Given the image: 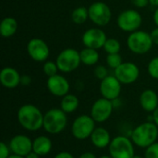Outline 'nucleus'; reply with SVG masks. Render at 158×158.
Here are the masks:
<instances>
[{
    "label": "nucleus",
    "instance_id": "37",
    "mask_svg": "<svg viewBox=\"0 0 158 158\" xmlns=\"http://www.w3.org/2000/svg\"><path fill=\"white\" fill-rule=\"evenodd\" d=\"M79 158H96V156H95L93 153L86 152V153H83Z\"/></svg>",
    "mask_w": 158,
    "mask_h": 158
},
{
    "label": "nucleus",
    "instance_id": "9",
    "mask_svg": "<svg viewBox=\"0 0 158 158\" xmlns=\"http://www.w3.org/2000/svg\"><path fill=\"white\" fill-rule=\"evenodd\" d=\"M89 19L91 21L99 26L103 27L107 25L112 18V12L110 7L104 2H94L93 3L89 8Z\"/></svg>",
    "mask_w": 158,
    "mask_h": 158
},
{
    "label": "nucleus",
    "instance_id": "41",
    "mask_svg": "<svg viewBox=\"0 0 158 158\" xmlns=\"http://www.w3.org/2000/svg\"><path fill=\"white\" fill-rule=\"evenodd\" d=\"M7 158H25V157H24V156H18V155H12V156H9Z\"/></svg>",
    "mask_w": 158,
    "mask_h": 158
},
{
    "label": "nucleus",
    "instance_id": "4",
    "mask_svg": "<svg viewBox=\"0 0 158 158\" xmlns=\"http://www.w3.org/2000/svg\"><path fill=\"white\" fill-rule=\"evenodd\" d=\"M153 44L150 33L143 31H135L131 32L127 39L128 48L137 55H144L148 53Z\"/></svg>",
    "mask_w": 158,
    "mask_h": 158
},
{
    "label": "nucleus",
    "instance_id": "10",
    "mask_svg": "<svg viewBox=\"0 0 158 158\" xmlns=\"http://www.w3.org/2000/svg\"><path fill=\"white\" fill-rule=\"evenodd\" d=\"M27 52L30 57L36 62H45L50 55L48 44L40 38H32L29 41Z\"/></svg>",
    "mask_w": 158,
    "mask_h": 158
},
{
    "label": "nucleus",
    "instance_id": "27",
    "mask_svg": "<svg viewBox=\"0 0 158 158\" xmlns=\"http://www.w3.org/2000/svg\"><path fill=\"white\" fill-rule=\"evenodd\" d=\"M58 70L59 69H58L56 63L53 61H45L43 66V71L48 78L56 75Z\"/></svg>",
    "mask_w": 158,
    "mask_h": 158
},
{
    "label": "nucleus",
    "instance_id": "1",
    "mask_svg": "<svg viewBox=\"0 0 158 158\" xmlns=\"http://www.w3.org/2000/svg\"><path fill=\"white\" fill-rule=\"evenodd\" d=\"M18 120L22 128L30 131H36L43 128L44 116L41 110L31 104L23 105L18 110Z\"/></svg>",
    "mask_w": 158,
    "mask_h": 158
},
{
    "label": "nucleus",
    "instance_id": "25",
    "mask_svg": "<svg viewBox=\"0 0 158 158\" xmlns=\"http://www.w3.org/2000/svg\"><path fill=\"white\" fill-rule=\"evenodd\" d=\"M103 48L107 53V55L108 54H117V53H119L121 44H120L119 41L115 38H107Z\"/></svg>",
    "mask_w": 158,
    "mask_h": 158
},
{
    "label": "nucleus",
    "instance_id": "14",
    "mask_svg": "<svg viewBox=\"0 0 158 158\" xmlns=\"http://www.w3.org/2000/svg\"><path fill=\"white\" fill-rule=\"evenodd\" d=\"M106 39V32L99 28H91L85 31L81 37L82 44L85 47L96 50L104 47Z\"/></svg>",
    "mask_w": 158,
    "mask_h": 158
},
{
    "label": "nucleus",
    "instance_id": "43",
    "mask_svg": "<svg viewBox=\"0 0 158 158\" xmlns=\"http://www.w3.org/2000/svg\"><path fill=\"white\" fill-rule=\"evenodd\" d=\"M132 158H143L142 156H134Z\"/></svg>",
    "mask_w": 158,
    "mask_h": 158
},
{
    "label": "nucleus",
    "instance_id": "2",
    "mask_svg": "<svg viewBox=\"0 0 158 158\" xmlns=\"http://www.w3.org/2000/svg\"><path fill=\"white\" fill-rule=\"evenodd\" d=\"M157 137L158 127L153 122H145L137 126L131 133L132 143L142 148H147L155 143Z\"/></svg>",
    "mask_w": 158,
    "mask_h": 158
},
{
    "label": "nucleus",
    "instance_id": "3",
    "mask_svg": "<svg viewBox=\"0 0 158 158\" xmlns=\"http://www.w3.org/2000/svg\"><path fill=\"white\" fill-rule=\"evenodd\" d=\"M67 122V114L61 108H52L44 116L43 128L50 134H58L65 130Z\"/></svg>",
    "mask_w": 158,
    "mask_h": 158
},
{
    "label": "nucleus",
    "instance_id": "22",
    "mask_svg": "<svg viewBox=\"0 0 158 158\" xmlns=\"http://www.w3.org/2000/svg\"><path fill=\"white\" fill-rule=\"evenodd\" d=\"M80 102L79 99L76 95L71 94H68L65 96H63L62 100H61V104H60V108L66 113H72L74 111L77 110V108L79 107Z\"/></svg>",
    "mask_w": 158,
    "mask_h": 158
},
{
    "label": "nucleus",
    "instance_id": "11",
    "mask_svg": "<svg viewBox=\"0 0 158 158\" xmlns=\"http://www.w3.org/2000/svg\"><path fill=\"white\" fill-rule=\"evenodd\" d=\"M114 75L121 84H131L138 80L140 69L138 66L132 62H123L119 67L114 69Z\"/></svg>",
    "mask_w": 158,
    "mask_h": 158
},
{
    "label": "nucleus",
    "instance_id": "23",
    "mask_svg": "<svg viewBox=\"0 0 158 158\" xmlns=\"http://www.w3.org/2000/svg\"><path fill=\"white\" fill-rule=\"evenodd\" d=\"M80 56H81V61L82 64L86 66H94L95 65L98 60H99V53L97 52L96 49L93 48H88L85 47L81 51H80Z\"/></svg>",
    "mask_w": 158,
    "mask_h": 158
},
{
    "label": "nucleus",
    "instance_id": "5",
    "mask_svg": "<svg viewBox=\"0 0 158 158\" xmlns=\"http://www.w3.org/2000/svg\"><path fill=\"white\" fill-rule=\"evenodd\" d=\"M56 63L59 71L65 73L72 72L77 69L81 63L80 52L74 48H66L58 54Z\"/></svg>",
    "mask_w": 158,
    "mask_h": 158
},
{
    "label": "nucleus",
    "instance_id": "19",
    "mask_svg": "<svg viewBox=\"0 0 158 158\" xmlns=\"http://www.w3.org/2000/svg\"><path fill=\"white\" fill-rule=\"evenodd\" d=\"M90 138H91L92 143L95 147L100 148V149L109 146L112 141L107 130H106L105 128H101V127L95 128Z\"/></svg>",
    "mask_w": 158,
    "mask_h": 158
},
{
    "label": "nucleus",
    "instance_id": "32",
    "mask_svg": "<svg viewBox=\"0 0 158 158\" xmlns=\"http://www.w3.org/2000/svg\"><path fill=\"white\" fill-rule=\"evenodd\" d=\"M131 4L138 8H144L150 3L149 0H131Z\"/></svg>",
    "mask_w": 158,
    "mask_h": 158
},
{
    "label": "nucleus",
    "instance_id": "33",
    "mask_svg": "<svg viewBox=\"0 0 158 158\" xmlns=\"http://www.w3.org/2000/svg\"><path fill=\"white\" fill-rule=\"evenodd\" d=\"M150 35H151L153 44L158 45V27H156V29H154V30L150 32Z\"/></svg>",
    "mask_w": 158,
    "mask_h": 158
},
{
    "label": "nucleus",
    "instance_id": "8",
    "mask_svg": "<svg viewBox=\"0 0 158 158\" xmlns=\"http://www.w3.org/2000/svg\"><path fill=\"white\" fill-rule=\"evenodd\" d=\"M95 129V121L88 115L78 117L71 126V133L78 140H86L91 137Z\"/></svg>",
    "mask_w": 158,
    "mask_h": 158
},
{
    "label": "nucleus",
    "instance_id": "28",
    "mask_svg": "<svg viewBox=\"0 0 158 158\" xmlns=\"http://www.w3.org/2000/svg\"><path fill=\"white\" fill-rule=\"evenodd\" d=\"M147 70L149 75L153 79L158 80V56H156L150 60L147 67Z\"/></svg>",
    "mask_w": 158,
    "mask_h": 158
},
{
    "label": "nucleus",
    "instance_id": "26",
    "mask_svg": "<svg viewBox=\"0 0 158 158\" xmlns=\"http://www.w3.org/2000/svg\"><path fill=\"white\" fill-rule=\"evenodd\" d=\"M122 57L119 55V53L117 54H108L106 56V64L109 68L116 69L118 67H119L122 64Z\"/></svg>",
    "mask_w": 158,
    "mask_h": 158
},
{
    "label": "nucleus",
    "instance_id": "35",
    "mask_svg": "<svg viewBox=\"0 0 158 158\" xmlns=\"http://www.w3.org/2000/svg\"><path fill=\"white\" fill-rule=\"evenodd\" d=\"M54 158H74V156L69 152H60Z\"/></svg>",
    "mask_w": 158,
    "mask_h": 158
},
{
    "label": "nucleus",
    "instance_id": "6",
    "mask_svg": "<svg viewBox=\"0 0 158 158\" xmlns=\"http://www.w3.org/2000/svg\"><path fill=\"white\" fill-rule=\"evenodd\" d=\"M108 147L112 158H132L134 156L133 143L125 136H118L112 139Z\"/></svg>",
    "mask_w": 158,
    "mask_h": 158
},
{
    "label": "nucleus",
    "instance_id": "40",
    "mask_svg": "<svg viewBox=\"0 0 158 158\" xmlns=\"http://www.w3.org/2000/svg\"><path fill=\"white\" fill-rule=\"evenodd\" d=\"M150 4L155 6H157L158 7V0H149Z\"/></svg>",
    "mask_w": 158,
    "mask_h": 158
},
{
    "label": "nucleus",
    "instance_id": "7",
    "mask_svg": "<svg viewBox=\"0 0 158 158\" xmlns=\"http://www.w3.org/2000/svg\"><path fill=\"white\" fill-rule=\"evenodd\" d=\"M143 23V18L141 14L135 9H127L122 11L118 19L117 24L118 28L126 32H133L138 31Z\"/></svg>",
    "mask_w": 158,
    "mask_h": 158
},
{
    "label": "nucleus",
    "instance_id": "31",
    "mask_svg": "<svg viewBox=\"0 0 158 158\" xmlns=\"http://www.w3.org/2000/svg\"><path fill=\"white\" fill-rule=\"evenodd\" d=\"M10 148L5 143H0V158H7L9 156V152Z\"/></svg>",
    "mask_w": 158,
    "mask_h": 158
},
{
    "label": "nucleus",
    "instance_id": "30",
    "mask_svg": "<svg viewBox=\"0 0 158 158\" xmlns=\"http://www.w3.org/2000/svg\"><path fill=\"white\" fill-rule=\"evenodd\" d=\"M94 76L99 79V80H104L105 78H106L108 76V70L106 67L102 66V65H99L97 66L94 70Z\"/></svg>",
    "mask_w": 158,
    "mask_h": 158
},
{
    "label": "nucleus",
    "instance_id": "38",
    "mask_svg": "<svg viewBox=\"0 0 158 158\" xmlns=\"http://www.w3.org/2000/svg\"><path fill=\"white\" fill-rule=\"evenodd\" d=\"M25 158H40V156L39 155H37L35 152H33V151H31L29 155H27Z\"/></svg>",
    "mask_w": 158,
    "mask_h": 158
},
{
    "label": "nucleus",
    "instance_id": "17",
    "mask_svg": "<svg viewBox=\"0 0 158 158\" xmlns=\"http://www.w3.org/2000/svg\"><path fill=\"white\" fill-rule=\"evenodd\" d=\"M20 78L18 70L12 67H5L0 72V82L7 89H14L20 84Z\"/></svg>",
    "mask_w": 158,
    "mask_h": 158
},
{
    "label": "nucleus",
    "instance_id": "20",
    "mask_svg": "<svg viewBox=\"0 0 158 158\" xmlns=\"http://www.w3.org/2000/svg\"><path fill=\"white\" fill-rule=\"evenodd\" d=\"M52 150V141L45 136L37 137L32 143V151L40 156L48 155Z\"/></svg>",
    "mask_w": 158,
    "mask_h": 158
},
{
    "label": "nucleus",
    "instance_id": "29",
    "mask_svg": "<svg viewBox=\"0 0 158 158\" xmlns=\"http://www.w3.org/2000/svg\"><path fill=\"white\" fill-rule=\"evenodd\" d=\"M144 158H158V143L156 142L146 148Z\"/></svg>",
    "mask_w": 158,
    "mask_h": 158
},
{
    "label": "nucleus",
    "instance_id": "18",
    "mask_svg": "<svg viewBox=\"0 0 158 158\" xmlns=\"http://www.w3.org/2000/svg\"><path fill=\"white\" fill-rule=\"evenodd\" d=\"M140 104L146 112H154L158 107L157 94L151 89H147L141 94Z\"/></svg>",
    "mask_w": 158,
    "mask_h": 158
},
{
    "label": "nucleus",
    "instance_id": "15",
    "mask_svg": "<svg viewBox=\"0 0 158 158\" xmlns=\"http://www.w3.org/2000/svg\"><path fill=\"white\" fill-rule=\"evenodd\" d=\"M46 86L48 91L55 96L63 97L69 94V81L62 75L56 74L55 76L49 77L46 81Z\"/></svg>",
    "mask_w": 158,
    "mask_h": 158
},
{
    "label": "nucleus",
    "instance_id": "12",
    "mask_svg": "<svg viewBox=\"0 0 158 158\" xmlns=\"http://www.w3.org/2000/svg\"><path fill=\"white\" fill-rule=\"evenodd\" d=\"M113 102L106 99L104 97L96 100L91 108V117L95 122H105L106 121L113 112Z\"/></svg>",
    "mask_w": 158,
    "mask_h": 158
},
{
    "label": "nucleus",
    "instance_id": "36",
    "mask_svg": "<svg viewBox=\"0 0 158 158\" xmlns=\"http://www.w3.org/2000/svg\"><path fill=\"white\" fill-rule=\"evenodd\" d=\"M152 117H153V122H155L156 125L158 127V107L153 112Z\"/></svg>",
    "mask_w": 158,
    "mask_h": 158
},
{
    "label": "nucleus",
    "instance_id": "24",
    "mask_svg": "<svg viewBox=\"0 0 158 158\" xmlns=\"http://www.w3.org/2000/svg\"><path fill=\"white\" fill-rule=\"evenodd\" d=\"M89 19V10L85 6H78L71 13V19L75 24H83Z\"/></svg>",
    "mask_w": 158,
    "mask_h": 158
},
{
    "label": "nucleus",
    "instance_id": "21",
    "mask_svg": "<svg viewBox=\"0 0 158 158\" xmlns=\"http://www.w3.org/2000/svg\"><path fill=\"white\" fill-rule=\"evenodd\" d=\"M18 30V22L12 17H6L0 23V34L4 38L13 36Z\"/></svg>",
    "mask_w": 158,
    "mask_h": 158
},
{
    "label": "nucleus",
    "instance_id": "13",
    "mask_svg": "<svg viewBox=\"0 0 158 158\" xmlns=\"http://www.w3.org/2000/svg\"><path fill=\"white\" fill-rule=\"evenodd\" d=\"M100 93L104 98L110 101L118 99L121 93V82L115 75H108L101 81Z\"/></svg>",
    "mask_w": 158,
    "mask_h": 158
},
{
    "label": "nucleus",
    "instance_id": "42",
    "mask_svg": "<svg viewBox=\"0 0 158 158\" xmlns=\"http://www.w3.org/2000/svg\"><path fill=\"white\" fill-rule=\"evenodd\" d=\"M99 158H112L110 156H101V157Z\"/></svg>",
    "mask_w": 158,
    "mask_h": 158
},
{
    "label": "nucleus",
    "instance_id": "39",
    "mask_svg": "<svg viewBox=\"0 0 158 158\" xmlns=\"http://www.w3.org/2000/svg\"><path fill=\"white\" fill-rule=\"evenodd\" d=\"M153 19H154V21L155 23L156 24V26L158 27V7L156 9L155 13H154V16H153Z\"/></svg>",
    "mask_w": 158,
    "mask_h": 158
},
{
    "label": "nucleus",
    "instance_id": "16",
    "mask_svg": "<svg viewBox=\"0 0 158 158\" xmlns=\"http://www.w3.org/2000/svg\"><path fill=\"white\" fill-rule=\"evenodd\" d=\"M32 143L31 140L26 135H16L14 136L9 143V148L14 155L20 156H26L32 151Z\"/></svg>",
    "mask_w": 158,
    "mask_h": 158
},
{
    "label": "nucleus",
    "instance_id": "34",
    "mask_svg": "<svg viewBox=\"0 0 158 158\" xmlns=\"http://www.w3.org/2000/svg\"><path fill=\"white\" fill-rule=\"evenodd\" d=\"M31 81V79L29 75H22L20 78V84L22 85H29Z\"/></svg>",
    "mask_w": 158,
    "mask_h": 158
}]
</instances>
